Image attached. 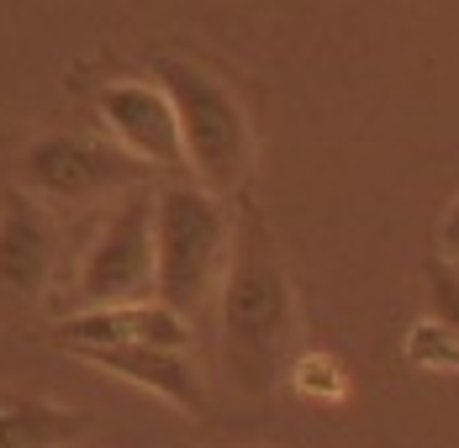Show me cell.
<instances>
[{
	"label": "cell",
	"instance_id": "5b68a950",
	"mask_svg": "<svg viewBox=\"0 0 459 448\" xmlns=\"http://www.w3.org/2000/svg\"><path fill=\"white\" fill-rule=\"evenodd\" d=\"M148 164H138L133 153H122L117 142H95V137L74 133H48L32 137L16 159V185L38 201L53 206H91L106 195H133L148 185Z\"/></svg>",
	"mask_w": 459,
	"mask_h": 448
},
{
	"label": "cell",
	"instance_id": "52a82bcc",
	"mask_svg": "<svg viewBox=\"0 0 459 448\" xmlns=\"http://www.w3.org/2000/svg\"><path fill=\"white\" fill-rule=\"evenodd\" d=\"M53 259H58V227L48 217L38 195H27L22 185L5 190L0 201V290L38 301L53 280Z\"/></svg>",
	"mask_w": 459,
	"mask_h": 448
},
{
	"label": "cell",
	"instance_id": "30bf717a",
	"mask_svg": "<svg viewBox=\"0 0 459 448\" xmlns=\"http://www.w3.org/2000/svg\"><path fill=\"white\" fill-rule=\"evenodd\" d=\"M85 417L43 396H0V448H69Z\"/></svg>",
	"mask_w": 459,
	"mask_h": 448
},
{
	"label": "cell",
	"instance_id": "277c9868",
	"mask_svg": "<svg viewBox=\"0 0 459 448\" xmlns=\"http://www.w3.org/2000/svg\"><path fill=\"white\" fill-rule=\"evenodd\" d=\"M159 285V248H153V190L122 195L100 227L85 259L74 269V306L100 312V306H133L153 301Z\"/></svg>",
	"mask_w": 459,
	"mask_h": 448
},
{
	"label": "cell",
	"instance_id": "ba28073f",
	"mask_svg": "<svg viewBox=\"0 0 459 448\" xmlns=\"http://www.w3.org/2000/svg\"><path fill=\"white\" fill-rule=\"evenodd\" d=\"M69 354L85 349H117V343H159V349H190V322L169 312L164 301H133V306H100L74 312L53 332Z\"/></svg>",
	"mask_w": 459,
	"mask_h": 448
},
{
	"label": "cell",
	"instance_id": "3957f363",
	"mask_svg": "<svg viewBox=\"0 0 459 448\" xmlns=\"http://www.w3.org/2000/svg\"><path fill=\"white\" fill-rule=\"evenodd\" d=\"M153 80L169 90V100L180 111L190 179L222 201L238 195L254 175V122H248L243 100L232 95V85L190 58H159Z\"/></svg>",
	"mask_w": 459,
	"mask_h": 448
},
{
	"label": "cell",
	"instance_id": "6da1fadb",
	"mask_svg": "<svg viewBox=\"0 0 459 448\" xmlns=\"http://www.w3.org/2000/svg\"><path fill=\"white\" fill-rule=\"evenodd\" d=\"M217 349L243 396H270L296 369V290L264 227H232V264L217 290Z\"/></svg>",
	"mask_w": 459,
	"mask_h": 448
},
{
	"label": "cell",
	"instance_id": "9c48e42d",
	"mask_svg": "<svg viewBox=\"0 0 459 448\" xmlns=\"http://www.w3.org/2000/svg\"><path fill=\"white\" fill-rule=\"evenodd\" d=\"M85 364L117 375V380H133L148 396L180 406L185 417H195L206 401V385H201V369L190 364L185 349H159V343H117V349H85Z\"/></svg>",
	"mask_w": 459,
	"mask_h": 448
},
{
	"label": "cell",
	"instance_id": "8992f818",
	"mask_svg": "<svg viewBox=\"0 0 459 448\" xmlns=\"http://www.w3.org/2000/svg\"><path fill=\"white\" fill-rule=\"evenodd\" d=\"M95 111L106 122L111 142L133 153L148 169H185L180 111L159 80H111L95 95Z\"/></svg>",
	"mask_w": 459,
	"mask_h": 448
},
{
	"label": "cell",
	"instance_id": "7c38bea8",
	"mask_svg": "<svg viewBox=\"0 0 459 448\" xmlns=\"http://www.w3.org/2000/svg\"><path fill=\"white\" fill-rule=\"evenodd\" d=\"M428 301H433V316L459 332V264L428 259Z\"/></svg>",
	"mask_w": 459,
	"mask_h": 448
},
{
	"label": "cell",
	"instance_id": "7a4b0ae2",
	"mask_svg": "<svg viewBox=\"0 0 459 448\" xmlns=\"http://www.w3.org/2000/svg\"><path fill=\"white\" fill-rule=\"evenodd\" d=\"M153 248H159L153 301L195 322L212 306V290H222L232 264V217L222 195L201 190L195 179L159 185L153 190Z\"/></svg>",
	"mask_w": 459,
	"mask_h": 448
},
{
	"label": "cell",
	"instance_id": "4fadbf2b",
	"mask_svg": "<svg viewBox=\"0 0 459 448\" xmlns=\"http://www.w3.org/2000/svg\"><path fill=\"white\" fill-rule=\"evenodd\" d=\"M438 259L459 264V195H455V206L444 211V222H438Z\"/></svg>",
	"mask_w": 459,
	"mask_h": 448
},
{
	"label": "cell",
	"instance_id": "8fae6325",
	"mask_svg": "<svg viewBox=\"0 0 459 448\" xmlns=\"http://www.w3.org/2000/svg\"><path fill=\"white\" fill-rule=\"evenodd\" d=\"M407 358L422 364V369H459V332L449 322L428 316L407 332Z\"/></svg>",
	"mask_w": 459,
	"mask_h": 448
}]
</instances>
